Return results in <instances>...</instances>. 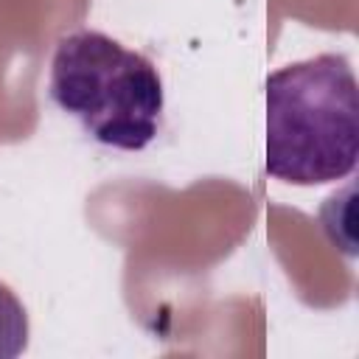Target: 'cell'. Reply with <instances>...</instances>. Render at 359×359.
I'll return each instance as SVG.
<instances>
[{"instance_id":"1","label":"cell","mask_w":359,"mask_h":359,"mask_svg":"<svg viewBox=\"0 0 359 359\" xmlns=\"http://www.w3.org/2000/svg\"><path fill=\"white\" fill-rule=\"evenodd\" d=\"M266 174L323 185L356 168V76L342 53H317L266 76Z\"/></svg>"},{"instance_id":"2","label":"cell","mask_w":359,"mask_h":359,"mask_svg":"<svg viewBox=\"0 0 359 359\" xmlns=\"http://www.w3.org/2000/svg\"><path fill=\"white\" fill-rule=\"evenodd\" d=\"M48 95L98 143L140 151L163 126V79L154 62L95 28L56 39Z\"/></svg>"},{"instance_id":"3","label":"cell","mask_w":359,"mask_h":359,"mask_svg":"<svg viewBox=\"0 0 359 359\" xmlns=\"http://www.w3.org/2000/svg\"><path fill=\"white\" fill-rule=\"evenodd\" d=\"M31 323L17 292L0 280V359H17L25 353Z\"/></svg>"}]
</instances>
